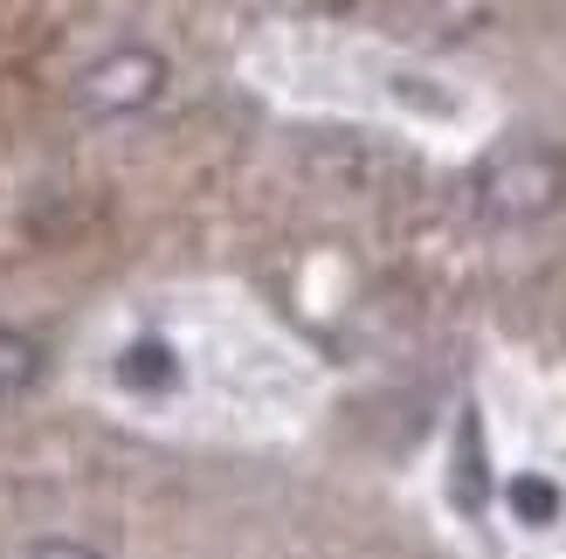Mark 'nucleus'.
Instances as JSON below:
<instances>
[{
  "label": "nucleus",
  "mask_w": 566,
  "mask_h": 559,
  "mask_svg": "<svg viewBox=\"0 0 566 559\" xmlns=\"http://www.w3.org/2000/svg\"><path fill=\"white\" fill-rule=\"evenodd\" d=\"M35 559H97V552H83L70 539H49V546H35Z\"/></svg>",
  "instance_id": "obj_4"
},
{
  "label": "nucleus",
  "mask_w": 566,
  "mask_h": 559,
  "mask_svg": "<svg viewBox=\"0 0 566 559\" xmlns=\"http://www.w3.org/2000/svg\"><path fill=\"white\" fill-rule=\"evenodd\" d=\"M28 373H35V352H28V339H14V331H0V394H14V387H28Z\"/></svg>",
  "instance_id": "obj_3"
},
{
  "label": "nucleus",
  "mask_w": 566,
  "mask_h": 559,
  "mask_svg": "<svg viewBox=\"0 0 566 559\" xmlns=\"http://www.w3.org/2000/svg\"><path fill=\"white\" fill-rule=\"evenodd\" d=\"M559 201V159L532 152V159H512L491 173V208L497 214H546Z\"/></svg>",
  "instance_id": "obj_2"
},
{
  "label": "nucleus",
  "mask_w": 566,
  "mask_h": 559,
  "mask_svg": "<svg viewBox=\"0 0 566 559\" xmlns=\"http://www.w3.org/2000/svg\"><path fill=\"white\" fill-rule=\"evenodd\" d=\"M159 83H166V63H159V55L118 49L111 63H97L91 76H83V104H91V110H138V104L159 97Z\"/></svg>",
  "instance_id": "obj_1"
}]
</instances>
